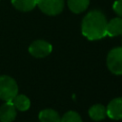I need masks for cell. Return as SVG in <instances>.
<instances>
[{
    "mask_svg": "<svg viewBox=\"0 0 122 122\" xmlns=\"http://www.w3.org/2000/svg\"><path fill=\"white\" fill-rule=\"evenodd\" d=\"M107 19L99 10H92L88 12L82 20L81 31L82 34L89 40L102 39L107 35Z\"/></svg>",
    "mask_w": 122,
    "mask_h": 122,
    "instance_id": "1",
    "label": "cell"
},
{
    "mask_svg": "<svg viewBox=\"0 0 122 122\" xmlns=\"http://www.w3.org/2000/svg\"><path fill=\"white\" fill-rule=\"evenodd\" d=\"M18 92L16 81L8 75H0V98L6 102L11 101Z\"/></svg>",
    "mask_w": 122,
    "mask_h": 122,
    "instance_id": "2",
    "label": "cell"
},
{
    "mask_svg": "<svg viewBox=\"0 0 122 122\" xmlns=\"http://www.w3.org/2000/svg\"><path fill=\"white\" fill-rule=\"evenodd\" d=\"M107 66L113 74H122V47L110 51L107 56Z\"/></svg>",
    "mask_w": 122,
    "mask_h": 122,
    "instance_id": "3",
    "label": "cell"
},
{
    "mask_svg": "<svg viewBox=\"0 0 122 122\" xmlns=\"http://www.w3.org/2000/svg\"><path fill=\"white\" fill-rule=\"evenodd\" d=\"M36 6L48 15H57L64 9V0H37Z\"/></svg>",
    "mask_w": 122,
    "mask_h": 122,
    "instance_id": "4",
    "label": "cell"
},
{
    "mask_svg": "<svg viewBox=\"0 0 122 122\" xmlns=\"http://www.w3.org/2000/svg\"><path fill=\"white\" fill-rule=\"evenodd\" d=\"M52 51L51 45L45 40H35L29 47L30 53L36 58H43L48 56Z\"/></svg>",
    "mask_w": 122,
    "mask_h": 122,
    "instance_id": "5",
    "label": "cell"
},
{
    "mask_svg": "<svg viewBox=\"0 0 122 122\" xmlns=\"http://www.w3.org/2000/svg\"><path fill=\"white\" fill-rule=\"evenodd\" d=\"M107 115L114 120L122 119V97L112 99L107 106Z\"/></svg>",
    "mask_w": 122,
    "mask_h": 122,
    "instance_id": "6",
    "label": "cell"
},
{
    "mask_svg": "<svg viewBox=\"0 0 122 122\" xmlns=\"http://www.w3.org/2000/svg\"><path fill=\"white\" fill-rule=\"evenodd\" d=\"M16 117V109L11 101L6 102L0 107V121L12 122Z\"/></svg>",
    "mask_w": 122,
    "mask_h": 122,
    "instance_id": "7",
    "label": "cell"
},
{
    "mask_svg": "<svg viewBox=\"0 0 122 122\" xmlns=\"http://www.w3.org/2000/svg\"><path fill=\"white\" fill-rule=\"evenodd\" d=\"M106 32H107V35L111 37L122 34V18L116 17L107 22Z\"/></svg>",
    "mask_w": 122,
    "mask_h": 122,
    "instance_id": "8",
    "label": "cell"
},
{
    "mask_svg": "<svg viewBox=\"0 0 122 122\" xmlns=\"http://www.w3.org/2000/svg\"><path fill=\"white\" fill-rule=\"evenodd\" d=\"M89 115L92 119L95 121L103 120L107 115L105 106H103L102 104H95L92 106L89 110Z\"/></svg>",
    "mask_w": 122,
    "mask_h": 122,
    "instance_id": "9",
    "label": "cell"
},
{
    "mask_svg": "<svg viewBox=\"0 0 122 122\" xmlns=\"http://www.w3.org/2000/svg\"><path fill=\"white\" fill-rule=\"evenodd\" d=\"M58 112L52 109H45L39 112L40 122H60Z\"/></svg>",
    "mask_w": 122,
    "mask_h": 122,
    "instance_id": "10",
    "label": "cell"
},
{
    "mask_svg": "<svg viewBox=\"0 0 122 122\" xmlns=\"http://www.w3.org/2000/svg\"><path fill=\"white\" fill-rule=\"evenodd\" d=\"M11 103L13 104V106L15 107L16 110H19L21 112L29 110V108L30 106V99L24 94H16L14 96V98L11 100Z\"/></svg>",
    "mask_w": 122,
    "mask_h": 122,
    "instance_id": "11",
    "label": "cell"
},
{
    "mask_svg": "<svg viewBox=\"0 0 122 122\" xmlns=\"http://www.w3.org/2000/svg\"><path fill=\"white\" fill-rule=\"evenodd\" d=\"M90 0H68V6L73 13H81L87 10Z\"/></svg>",
    "mask_w": 122,
    "mask_h": 122,
    "instance_id": "12",
    "label": "cell"
},
{
    "mask_svg": "<svg viewBox=\"0 0 122 122\" xmlns=\"http://www.w3.org/2000/svg\"><path fill=\"white\" fill-rule=\"evenodd\" d=\"M37 0H11V4L15 9L21 11H30L36 6Z\"/></svg>",
    "mask_w": 122,
    "mask_h": 122,
    "instance_id": "13",
    "label": "cell"
},
{
    "mask_svg": "<svg viewBox=\"0 0 122 122\" xmlns=\"http://www.w3.org/2000/svg\"><path fill=\"white\" fill-rule=\"evenodd\" d=\"M60 122H82V119L77 112L73 111H70L62 116Z\"/></svg>",
    "mask_w": 122,
    "mask_h": 122,
    "instance_id": "14",
    "label": "cell"
},
{
    "mask_svg": "<svg viewBox=\"0 0 122 122\" xmlns=\"http://www.w3.org/2000/svg\"><path fill=\"white\" fill-rule=\"evenodd\" d=\"M112 9L122 18V0H116L112 5Z\"/></svg>",
    "mask_w": 122,
    "mask_h": 122,
    "instance_id": "15",
    "label": "cell"
}]
</instances>
